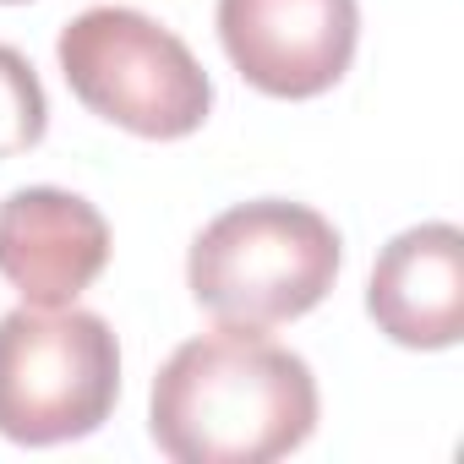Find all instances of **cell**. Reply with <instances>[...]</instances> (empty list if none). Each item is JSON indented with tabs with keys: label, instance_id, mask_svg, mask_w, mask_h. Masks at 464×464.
Masks as SVG:
<instances>
[{
	"label": "cell",
	"instance_id": "obj_7",
	"mask_svg": "<svg viewBox=\"0 0 464 464\" xmlns=\"http://www.w3.org/2000/svg\"><path fill=\"white\" fill-rule=\"evenodd\" d=\"M366 312L404 350H453L464 339V236L442 218L393 236L372 268Z\"/></svg>",
	"mask_w": 464,
	"mask_h": 464
},
{
	"label": "cell",
	"instance_id": "obj_9",
	"mask_svg": "<svg viewBox=\"0 0 464 464\" xmlns=\"http://www.w3.org/2000/svg\"><path fill=\"white\" fill-rule=\"evenodd\" d=\"M0 6H17V0H0Z\"/></svg>",
	"mask_w": 464,
	"mask_h": 464
},
{
	"label": "cell",
	"instance_id": "obj_6",
	"mask_svg": "<svg viewBox=\"0 0 464 464\" xmlns=\"http://www.w3.org/2000/svg\"><path fill=\"white\" fill-rule=\"evenodd\" d=\"M110 263L104 213L61 186L0 197V279L28 306H72Z\"/></svg>",
	"mask_w": 464,
	"mask_h": 464
},
{
	"label": "cell",
	"instance_id": "obj_1",
	"mask_svg": "<svg viewBox=\"0 0 464 464\" xmlns=\"http://www.w3.org/2000/svg\"><path fill=\"white\" fill-rule=\"evenodd\" d=\"M148 431L175 464H268L317 431V377L263 328L218 323L159 366Z\"/></svg>",
	"mask_w": 464,
	"mask_h": 464
},
{
	"label": "cell",
	"instance_id": "obj_4",
	"mask_svg": "<svg viewBox=\"0 0 464 464\" xmlns=\"http://www.w3.org/2000/svg\"><path fill=\"white\" fill-rule=\"evenodd\" d=\"M66 88L110 126L153 142L191 137L213 110V82L164 23L131 6H88L61 28Z\"/></svg>",
	"mask_w": 464,
	"mask_h": 464
},
{
	"label": "cell",
	"instance_id": "obj_8",
	"mask_svg": "<svg viewBox=\"0 0 464 464\" xmlns=\"http://www.w3.org/2000/svg\"><path fill=\"white\" fill-rule=\"evenodd\" d=\"M50 131V99L23 50L0 44V159L39 148Z\"/></svg>",
	"mask_w": 464,
	"mask_h": 464
},
{
	"label": "cell",
	"instance_id": "obj_2",
	"mask_svg": "<svg viewBox=\"0 0 464 464\" xmlns=\"http://www.w3.org/2000/svg\"><path fill=\"white\" fill-rule=\"evenodd\" d=\"M344 263L339 229L285 197L224 208L186 257V285L202 312L229 328H279L323 306Z\"/></svg>",
	"mask_w": 464,
	"mask_h": 464
},
{
	"label": "cell",
	"instance_id": "obj_3",
	"mask_svg": "<svg viewBox=\"0 0 464 464\" xmlns=\"http://www.w3.org/2000/svg\"><path fill=\"white\" fill-rule=\"evenodd\" d=\"M121 399V344L99 312L17 306L0 317V437L50 448L88 437Z\"/></svg>",
	"mask_w": 464,
	"mask_h": 464
},
{
	"label": "cell",
	"instance_id": "obj_5",
	"mask_svg": "<svg viewBox=\"0 0 464 464\" xmlns=\"http://www.w3.org/2000/svg\"><path fill=\"white\" fill-rule=\"evenodd\" d=\"M218 39L257 93L317 99L355 61L361 6L355 0H218Z\"/></svg>",
	"mask_w": 464,
	"mask_h": 464
}]
</instances>
